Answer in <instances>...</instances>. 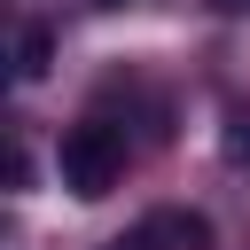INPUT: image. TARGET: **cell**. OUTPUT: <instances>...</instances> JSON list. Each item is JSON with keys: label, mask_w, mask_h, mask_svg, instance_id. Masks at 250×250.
<instances>
[{"label": "cell", "mask_w": 250, "mask_h": 250, "mask_svg": "<svg viewBox=\"0 0 250 250\" xmlns=\"http://www.w3.org/2000/svg\"><path fill=\"white\" fill-rule=\"evenodd\" d=\"M55 164H62V188L70 195H86V203H102L117 180H125V141L109 133V125H70L62 133V148H55Z\"/></svg>", "instance_id": "cell-1"}, {"label": "cell", "mask_w": 250, "mask_h": 250, "mask_svg": "<svg viewBox=\"0 0 250 250\" xmlns=\"http://www.w3.org/2000/svg\"><path fill=\"white\" fill-rule=\"evenodd\" d=\"M148 234L172 242V250H211V219H203V211H156Z\"/></svg>", "instance_id": "cell-2"}, {"label": "cell", "mask_w": 250, "mask_h": 250, "mask_svg": "<svg viewBox=\"0 0 250 250\" xmlns=\"http://www.w3.org/2000/svg\"><path fill=\"white\" fill-rule=\"evenodd\" d=\"M47 55H55L47 23H23V39H16V78H47Z\"/></svg>", "instance_id": "cell-3"}, {"label": "cell", "mask_w": 250, "mask_h": 250, "mask_svg": "<svg viewBox=\"0 0 250 250\" xmlns=\"http://www.w3.org/2000/svg\"><path fill=\"white\" fill-rule=\"evenodd\" d=\"M102 8H125V0H102Z\"/></svg>", "instance_id": "cell-4"}]
</instances>
